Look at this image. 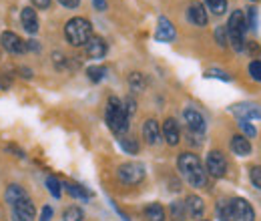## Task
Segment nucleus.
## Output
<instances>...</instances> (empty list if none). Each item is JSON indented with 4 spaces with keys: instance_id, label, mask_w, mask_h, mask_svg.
I'll list each match as a JSON object with an SVG mask.
<instances>
[{
    "instance_id": "1",
    "label": "nucleus",
    "mask_w": 261,
    "mask_h": 221,
    "mask_svg": "<svg viewBox=\"0 0 261 221\" xmlns=\"http://www.w3.org/2000/svg\"><path fill=\"white\" fill-rule=\"evenodd\" d=\"M177 167L181 171V175L185 177V181H189V185L193 187H205L207 183V171L201 165V161L193 153H181L177 159Z\"/></svg>"
},
{
    "instance_id": "2",
    "label": "nucleus",
    "mask_w": 261,
    "mask_h": 221,
    "mask_svg": "<svg viewBox=\"0 0 261 221\" xmlns=\"http://www.w3.org/2000/svg\"><path fill=\"white\" fill-rule=\"evenodd\" d=\"M105 119H107V125L111 127L113 133H117V135L127 133V129H129V115H127V111L123 107V101H119L117 96L109 99Z\"/></svg>"
},
{
    "instance_id": "3",
    "label": "nucleus",
    "mask_w": 261,
    "mask_h": 221,
    "mask_svg": "<svg viewBox=\"0 0 261 221\" xmlns=\"http://www.w3.org/2000/svg\"><path fill=\"white\" fill-rule=\"evenodd\" d=\"M65 36L72 46H83V44H87L91 40L93 27H91V22L87 18H81V16L70 18L65 27Z\"/></svg>"
},
{
    "instance_id": "4",
    "label": "nucleus",
    "mask_w": 261,
    "mask_h": 221,
    "mask_svg": "<svg viewBox=\"0 0 261 221\" xmlns=\"http://www.w3.org/2000/svg\"><path fill=\"white\" fill-rule=\"evenodd\" d=\"M245 31H247V24H245L243 12H241V10L231 12L229 24H227V34H229V42L233 44L235 51H243V48H245V40H243Z\"/></svg>"
},
{
    "instance_id": "5",
    "label": "nucleus",
    "mask_w": 261,
    "mask_h": 221,
    "mask_svg": "<svg viewBox=\"0 0 261 221\" xmlns=\"http://www.w3.org/2000/svg\"><path fill=\"white\" fill-rule=\"evenodd\" d=\"M117 177L127 185H137L145 179V167L141 163H123L117 169Z\"/></svg>"
},
{
    "instance_id": "6",
    "label": "nucleus",
    "mask_w": 261,
    "mask_h": 221,
    "mask_svg": "<svg viewBox=\"0 0 261 221\" xmlns=\"http://www.w3.org/2000/svg\"><path fill=\"white\" fill-rule=\"evenodd\" d=\"M207 171L213 177H223L227 171V159L221 151H211L207 155Z\"/></svg>"
},
{
    "instance_id": "7",
    "label": "nucleus",
    "mask_w": 261,
    "mask_h": 221,
    "mask_svg": "<svg viewBox=\"0 0 261 221\" xmlns=\"http://www.w3.org/2000/svg\"><path fill=\"white\" fill-rule=\"evenodd\" d=\"M12 215H14V221H33L34 215H36V209H34V203L27 197L18 203L12 205Z\"/></svg>"
},
{
    "instance_id": "8",
    "label": "nucleus",
    "mask_w": 261,
    "mask_h": 221,
    "mask_svg": "<svg viewBox=\"0 0 261 221\" xmlns=\"http://www.w3.org/2000/svg\"><path fill=\"white\" fill-rule=\"evenodd\" d=\"M231 205H233V213H235V219L237 221H255L253 207H251L245 199L237 197V199L231 201Z\"/></svg>"
},
{
    "instance_id": "9",
    "label": "nucleus",
    "mask_w": 261,
    "mask_h": 221,
    "mask_svg": "<svg viewBox=\"0 0 261 221\" xmlns=\"http://www.w3.org/2000/svg\"><path fill=\"white\" fill-rule=\"evenodd\" d=\"M0 40H2V46H4L6 51L14 53V55H20V53H24V51H27V42H24V40H20V36H18V34H14V32H2Z\"/></svg>"
},
{
    "instance_id": "10",
    "label": "nucleus",
    "mask_w": 261,
    "mask_h": 221,
    "mask_svg": "<svg viewBox=\"0 0 261 221\" xmlns=\"http://www.w3.org/2000/svg\"><path fill=\"white\" fill-rule=\"evenodd\" d=\"M231 111H233L239 119H247V121H251V119H261V107L259 105L239 103V105H235Z\"/></svg>"
},
{
    "instance_id": "11",
    "label": "nucleus",
    "mask_w": 261,
    "mask_h": 221,
    "mask_svg": "<svg viewBox=\"0 0 261 221\" xmlns=\"http://www.w3.org/2000/svg\"><path fill=\"white\" fill-rule=\"evenodd\" d=\"M183 117H185V123L189 127V131H193V133H203L205 131V119H203V115L195 111V109H185L183 111Z\"/></svg>"
},
{
    "instance_id": "12",
    "label": "nucleus",
    "mask_w": 261,
    "mask_h": 221,
    "mask_svg": "<svg viewBox=\"0 0 261 221\" xmlns=\"http://www.w3.org/2000/svg\"><path fill=\"white\" fill-rule=\"evenodd\" d=\"M155 38H157L159 42H171V40L175 38V27L171 24V20H169V18L159 16V20H157V32H155Z\"/></svg>"
},
{
    "instance_id": "13",
    "label": "nucleus",
    "mask_w": 261,
    "mask_h": 221,
    "mask_svg": "<svg viewBox=\"0 0 261 221\" xmlns=\"http://www.w3.org/2000/svg\"><path fill=\"white\" fill-rule=\"evenodd\" d=\"M187 18L197 24V27H205L207 24V12H205V6L201 4V2H193V4H189V8H187Z\"/></svg>"
},
{
    "instance_id": "14",
    "label": "nucleus",
    "mask_w": 261,
    "mask_h": 221,
    "mask_svg": "<svg viewBox=\"0 0 261 221\" xmlns=\"http://www.w3.org/2000/svg\"><path fill=\"white\" fill-rule=\"evenodd\" d=\"M143 137H145V141L149 145H157L161 141V129H159V123L155 119L145 121V125H143Z\"/></svg>"
},
{
    "instance_id": "15",
    "label": "nucleus",
    "mask_w": 261,
    "mask_h": 221,
    "mask_svg": "<svg viewBox=\"0 0 261 221\" xmlns=\"http://www.w3.org/2000/svg\"><path fill=\"white\" fill-rule=\"evenodd\" d=\"M105 55H107V42L100 36H91V40L87 42V57L102 59Z\"/></svg>"
},
{
    "instance_id": "16",
    "label": "nucleus",
    "mask_w": 261,
    "mask_h": 221,
    "mask_svg": "<svg viewBox=\"0 0 261 221\" xmlns=\"http://www.w3.org/2000/svg\"><path fill=\"white\" fill-rule=\"evenodd\" d=\"M185 209H187V213L193 219H201L203 217V211H205V203H203V199L199 195H189L185 199Z\"/></svg>"
},
{
    "instance_id": "17",
    "label": "nucleus",
    "mask_w": 261,
    "mask_h": 221,
    "mask_svg": "<svg viewBox=\"0 0 261 221\" xmlns=\"http://www.w3.org/2000/svg\"><path fill=\"white\" fill-rule=\"evenodd\" d=\"M163 137L169 145H177L181 141V131L175 119H167L163 123Z\"/></svg>"
},
{
    "instance_id": "18",
    "label": "nucleus",
    "mask_w": 261,
    "mask_h": 221,
    "mask_svg": "<svg viewBox=\"0 0 261 221\" xmlns=\"http://www.w3.org/2000/svg\"><path fill=\"white\" fill-rule=\"evenodd\" d=\"M20 22H22V27H24L27 32H31V34L38 32V16H36L34 8H31V6L22 8V12H20Z\"/></svg>"
},
{
    "instance_id": "19",
    "label": "nucleus",
    "mask_w": 261,
    "mask_h": 221,
    "mask_svg": "<svg viewBox=\"0 0 261 221\" xmlns=\"http://www.w3.org/2000/svg\"><path fill=\"white\" fill-rule=\"evenodd\" d=\"M231 151H233L235 155H239V157H247V155L251 153V143H249L243 135H235V137L231 139Z\"/></svg>"
},
{
    "instance_id": "20",
    "label": "nucleus",
    "mask_w": 261,
    "mask_h": 221,
    "mask_svg": "<svg viewBox=\"0 0 261 221\" xmlns=\"http://www.w3.org/2000/svg\"><path fill=\"white\" fill-rule=\"evenodd\" d=\"M4 197H6V203H10V205H14V203H18V201H22V199H27L29 195H27V191L22 189L20 185H16V183H12V185H8V187H6V193H4Z\"/></svg>"
},
{
    "instance_id": "21",
    "label": "nucleus",
    "mask_w": 261,
    "mask_h": 221,
    "mask_svg": "<svg viewBox=\"0 0 261 221\" xmlns=\"http://www.w3.org/2000/svg\"><path fill=\"white\" fill-rule=\"evenodd\" d=\"M145 217L149 221H165V209L161 203H149L145 207Z\"/></svg>"
},
{
    "instance_id": "22",
    "label": "nucleus",
    "mask_w": 261,
    "mask_h": 221,
    "mask_svg": "<svg viewBox=\"0 0 261 221\" xmlns=\"http://www.w3.org/2000/svg\"><path fill=\"white\" fill-rule=\"evenodd\" d=\"M217 217L221 221H235V213H233L231 201H219L217 203Z\"/></svg>"
},
{
    "instance_id": "23",
    "label": "nucleus",
    "mask_w": 261,
    "mask_h": 221,
    "mask_svg": "<svg viewBox=\"0 0 261 221\" xmlns=\"http://www.w3.org/2000/svg\"><path fill=\"white\" fill-rule=\"evenodd\" d=\"M65 187H66V191H68V195L74 197V199H83V201H87V199L91 197L89 191L85 189V187H81V185H76V183H66Z\"/></svg>"
},
{
    "instance_id": "24",
    "label": "nucleus",
    "mask_w": 261,
    "mask_h": 221,
    "mask_svg": "<svg viewBox=\"0 0 261 221\" xmlns=\"http://www.w3.org/2000/svg\"><path fill=\"white\" fill-rule=\"evenodd\" d=\"M129 87L135 91V93H141V91H145V87H147V83H145V77L141 75V72H130L129 75Z\"/></svg>"
},
{
    "instance_id": "25",
    "label": "nucleus",
    "mask_w": 261,
    "mask_h": 221,
    "mask_svg": "<svg viewBox=\"0 0 261 221\" xmlns=\"http://www.w3.org/2000/svg\"><path fill=\"white\" fill-rule=\"evenodd\" d=\"M105 75H107V68L105 66H89L87 68V77L93 81V83H98V81H102L105 79Z\"/></svg>"
},
{
    "instance_id": "26",
    "label": "nucleus",
    "mask_w": 261,
    "mask_h": 221,
    "mask_svg": "<svg viewBox=\"0 0 261 221\" xmlns=\"http://www.w3.org/2000/svg\"><path fill=\"white\" fill-rule=\"evenodd\" d=\"M185 203L181 201H175L171 203V215H173V221H185Z\"/></svg>"
},
{
    "instance_id": "27",
    "label": "nucleus",
    "mask_w": 261,
    "mask_h": 221,
    "mask_svg": "<svg viewBox=\"0 0 261 221\" xmlns=\"http://www.w3.org/2000/svg\"><path fill=\"white\" fill-rule=\"evenodd\" d=\"M83 217H85V215H83V209L76 207V205L65 209V213H63V219L65 221H83Z\"/></svg>"
},
{
    "instance_id": "28",
    "label": "nucleus",
    "mask_w": 261,
    "mask_h": 221,
    "mask_svg": "<svg viewBox=\"0 0 261 221\" xmlns=\"http://www.w3.org/2000/svg\"><path fill=\"white\" fill-rule=\"evenodd\" d=\"M119 145H121L127 153H130V155H135V153L139 151V143H137L135 139H129V137H121V139H119Z\"/></svg>"
},
{
    "instance_id": "29",
    "label": "nucleus",
    "mask_w": 261,
    "mask_h": 221,
    "mask_svg": "<svg viewBox=\"0 0 261 221\" xmlns=\"http://www.w3.org/2000/svg\"><path fill=\"white\" fill-rule=\"evenodd\" d=\"M205 4L209 6V10H213L215 14H223L227 10V0H205Z\"/></svg>"
},
{
    "instance_id": "30",
    "label": "nucleus",
    "mask_w": 261,
    "mask_h": 221,
    "mask_svg": "<svg viewBox=\"0 0 261 221\" xmlns=\"http://www.w3.org/2000/svg\"><path fill=\"white\" fill-rule=\"evenodd\" d=\"M245 24L247 29H257V8L249 6L247 12H245Z\"/></svg>"
},
{
    "instance_id": "31",
    "label": "nucleus",
    "mask_w": 261,
    "mask_h": 221,
    "mask_svg": "<svg viewBox=\"0 0 261 221\" xmlns=\"http://www.w3.org/2000/svg\"><path fill=\"white\" fill-rule=\"evenodd\" d=\"M46 187H48V191L59 199L61 197V193H63V189H61V181L57 179V177H46Z\"/></svg>"
},
{
    "instance_id": "32",
    "label": "nucleus",
    "mask_w": 261,
    "mask_h": 221,
    "mask_svg": "<svg viewBox=\"0 0 261 221\" xmlns=\"http://www.w3.org/2000/svg\"><path fill=\"white\" fill-rule=\"evenodd\" d=\"M215 40H217L219 46H225V44H227L229 34H227V29H225V27H217V29H215Z\"/></svg>"
},
{
    "instance_id": "33",
    "label": "nucleus",
    "mask_w": 261,
    "mask_h": 221,
    "mask_svg": "<svg viewBox=\"0 0 261 221\" xmlns=\"http://www.w3.org/2000/svg\"><path fill=\"white\" fill-rule=\"evenodd\" d=\"M249 179L257 189H261V167H251L249 169Z\"/></svg>"
},
{
    "instance_id": "34",
    "label": "nucleus",
    "mask_w": 261,
    "mask_h": 221,
    "mask_svg": "<svg viewBox=\"0 0 261 221\" xmlns=\"http://www.w3.org/2000/svg\"><path fill=\"white\" fill-rule=\"evenodd\" d=\"M249 75H251V79L261 81V61H251V64H249Z\"/></svg>"
},
{
    "instance_id": "35",
    "label": "nucleus",
    "mask_w": 261,
    "mask_h": 221,
    "mask_svg": "<svg viewBox=\"0 0 261 221\" xmlns=\"http://www.w3.org/2000/svg\"><path fill=\"white\" fill-rule=\"evenodd\" d=\"M239 127L243 129V133H245L247 137H255V135H257V129H255V127L251 125V123H249L247 119H241V123H239Z\"/></svg>"
},
{
    "instance_id": "36",
    "label": "nucleus",
    "mask_w": 261,
    "mask_h": 221,
    "mask_svg": "<svg viewBox=\"0 0 261 221\" xmlns=\"http://www.w3.org/2000/svg\"><path fill=\"white\" fill-rule=\"evenodd\" d=\"M123 107H125V111H127V115H135V111H137V103L133 101V99H125V103H123Z\"/></svg>"
},
{
    "instance_id": "37",
    "label": "nucleus",
    "mask_w": 261,
    "mask_h": 221,
    "mask_svg": "<svg viewBox=\"0 0 261 221\" xmlns=\"http://www.w3.org/2000/svg\"><path fill=\"white\" fill-rule=\"evenodd\" d=\"M207 77H217V79L229 81V75H227V72H223V70H217V68H211V70H207Z\"/></svg>"
},
{
    "instance_id": "38",
    "label": "nucleus",
    "mask_w": 261,
    "mask_h": 221,
    "mask_svg": "<svg viewBox=\"0 0 261 221\" xmlns=\"http://www.w3.org/2000/svg\"><path fill=\"white\" fill-rule=\"evenodd\" d=\"M50 217H53V207L44 205L42 211H40V221H50Z\"/></svg>"
},
{
    "instance_id": "39",
    "label": "nucleus",
    "mask_w": 261,
    "mask_h": 221,
    "mask_svg": "<svg viewBox=\"0 0 261 221\" xmlns=\"http://www.w3.org/2000/svg\"><path fill=\"white\" fill-rule=\"evenodd\" d=\"M53 61H55V64L59 66V68H63L65 66V57H63V53H53Z\"/></svg>"
},
{
    "instance_id": "40",
    "label": "nucleus",
    "mask_w": 261,
    "mask_h": 221,
    "mask_svg": "<svg viewBox=\"0 0 261 221\" xmlns=\"http://www.w3.org/2000/svg\"><path fill=\"white\" fill-rule=\"evenodd\" d=\"M63 6H66V8H76L79 4H81V0H59Z\"/></svg>"
},
{
    "instance_id": "41",
    "label": "nucleus",
    "mask_w": 261,
    "mask_h": 221,
    "mask_svg": "<svg viewBox=\"0 0 261 221\" xmlns=\"http://www.w3.org/2000/svg\"><path fill=\"white\" fill-rule=\"evenodd\" d=\"M27 48H29V51H34V53H36V51H40V44H38V40H27Z\"/></svg>"
},
{
    "instance_id": "42",
    "label": "nucleus",
    "mask_w": 261,
    "mask_h": 221,
    "mask_svg": "<svg viewBox=\"0 0 261 221\" xmlns=\"http://www.w3.org/2000/svg\"><path fill=\"white\" fill-rule=\"evenodd\" d=\"M18 72H20V77H24V79H33V70H31V68H27V66H20V68H18Z\"/></svg>"
},
{
    "instance_id": "43",
    "label": "nucleus",
    "mask_w": 261,
    "mask_h": 221,
    "mask_svg": "<svg viewBox=\"0 0 261 221\" xmlns=\"http://www.w3.org/2000/svg\"><path fill=\"white\" fill-rule=\"evenodd\" d=\"M34 6H38V8H48L50 6V0H33Z\"/></svg>"
},
{
    "instance_id": "44",
    "label": "nucleus",
    "mask_w": 261,
    "mask_h": 221,
    "mask_svg": "<svg viewBox=\"0 0 261 221\" xmlns=\"http://www.w3.org/2000/svg\"><path fill=\"white\" fill-rule=\"evenodd\" d=\"M95 2V8L97 10H105L107 8V0H93Z\"/></svg>"
},
{
    "instance_id": "45",
    "label": "nucleus",
    "mask_w": 261,
    "mask_h": 221,
    "mask_svg": "<svg viewBox=\"0 0 261 221\" xmlns=\"http://www.w3.org/2000/svg\"><path fill=\"white\" fill-rule=\"evenodd\" d=\"M203 221H207V219H203Z\"/></svg>"
},
{
    "instance_id": "46",
    "label": "nucleus",
    "mask_w": 261,
    "mask_h": 221,
    "mask_svg": "<svg viewBox=\"0 0 261 221\" xmlns=\"http://www.w3.org/2000/svg\"><path fill=\"white\" fill-rule=\"evenodd\" d=\"M253 2H255V0H253Z\"/></svg>"
}]
</instances>
